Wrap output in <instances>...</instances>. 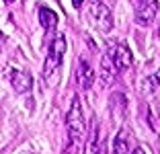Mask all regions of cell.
<instances>
[{
  "label": "cell",
  "instance_id": "11",
  "mask_svg": "<svg viewBox=\"0 0 160 154\" xmlns=\"http://www.w3.org/2000/svg\"><path fill=\"white\" fill-rule=\"evenodd\" d=\"M4 2H6V4H12V2H14V0H4Z\"/></svg>",
  "mask_w": 160,
  "mask_h": 154
},
{
  "label": "cell",
  "instance_id": "1",
  "mask_svg": "<svg viewBox=\"0 0 160 154\" xmlns=\"http://www.w3.org/2000/svg\"><path fill=\"white\" fill-rule=\"evenodd\" d=\"M64 51H66V37L58 33L49 39V45H47V54H45V64H43V76L49 78L53 72L62 66L64 60Z\"/></svg>",
  "mask_w": 160,
  "mask_h": 154
},
{
  "label": "cell",
  "instance_id": "10",
  "mask_svg": "<svg viewBox=\"0 0 160 154\" xmlns=\"http://www.w3.org/2000/svg\"><path fill=\"white\" fill-rule=\"evenodd\" d=\"M129 154H146V152H144V148H136L133 152H129Z\"/></svg>",
  "mask_w": 160,
  "mask_h": 154
},
{
  "label": "cell",
  "instance_id": "3",
  "mask_svg": "<svg viewBox=\"0 0 160 154\" xmlns=\"http://www.w3.org/2000/svg\"><path fill=\"white\" fill-rule=\"evenodd\" d=\"M107 54H109V58H111V62L115 64V68L119 70V74L133 64L132 49H129L127 45H123V43H113V45H109Z\"/></svg>",
  "mask_w": 160,
  "mask_h": 154
},
{
  "label": "cell",
  "instance_id": "6",
  "mask_svg": "<svg viewBox=\"0 0 160 154\" xmlns=\"http://www.w3.org/2000/svg\"><path fill=\"white\" fill-rule=\"evenodd\" d=\"M10 84H12L14 93L25 95L33 86V76L29 74V72H25V70H12L10 72Z\"/></svg>",
  "mask_w": 160,
  "mask_h": 154
},
{
  "label": "cell",
  "instance_id": "4",
  "mask_svg": "<svg viewBox=\"0 0 160 154\" xmlns=\"http://www.w3.org/2000/svg\"><path fill=\"white\" fill-rule=\"evenodd\" d=\"M158 13V0H136V23L148 27Z\"/></svg>",
  "mask_w": 160,
  "mask_h": 154
},
{
  "label": "cell",
  "instance_id": "9",
  "mask_svg": "<svg viewBox=\"0 0 160 154\" xmlns=\"http://www.w3.org/2000/svg\"><path fill=\"white\" fill-rule=\"evenodd\" d=\"M82 2H84V0H72V4H74V8H80V6H82Z\"/></svg>",
  "mask_w": 160,
  "mask_h": 154
},
{
  "label": "cell",
  "instance_id": "7",
  "mask_svg": "<svg viewBox=\"0 0 160 154\" xmlns=\"http://www.w3.org/2000/svg\"><path fill=\"white\" fill-rule=\"evenodd\" d=\"M39 21H41V27L45 29L47 33H52L53 29L58 27V14L53 13L52 8H47V6H39Z\"/></svg>",
  "mask_w": 160,
  "mask_h": 154
},
{
  "label": "cell",
  "instance_id": "2",
  "mask_svg": "<svg viewBox=\"0 0 160 154\" xmlns=\"http://www.w3.org/2000/svg\"><path fill=\"white\" fill-rule=\"evenodd\" d=\"M86 19L94 29H99L103 33H109L113 29V14L109 10L107 4H103L101 0H90L88 8H86Z\"/></svg>",
  "mask_w": 160,
  "mask_h": 154
},
{
  "label": "cell",
  "instance_id": "8",
  "mask_svg": "<svg viewBox=\"0 0 160 154\" xmlns=\"http://www.w3.org/2000/svg\"><path fill=\"white\" fill-rule=\"evenodd\" d=\"M113 154H129V131L123 127L113 140Z\"/></svg>",
  "mask_w": 160,
  "mask_h": 154
},
{
  "label": "cell",
  "instance_id": "5",
  "mask_svg": "<svg viewBox=\"0 0 160 154\" xmlns=\"http://www.w3.org/2000/svg\"><path fill=\"white\" fill-rule=\"evenodd\" d=\"M76 82L82 90H88L94 82V70L90 66V62L86 60V56H82L76 64Z\"/></svg>",
  "mask_w": 160,
  "mask_h": 154
}]
</instances>
